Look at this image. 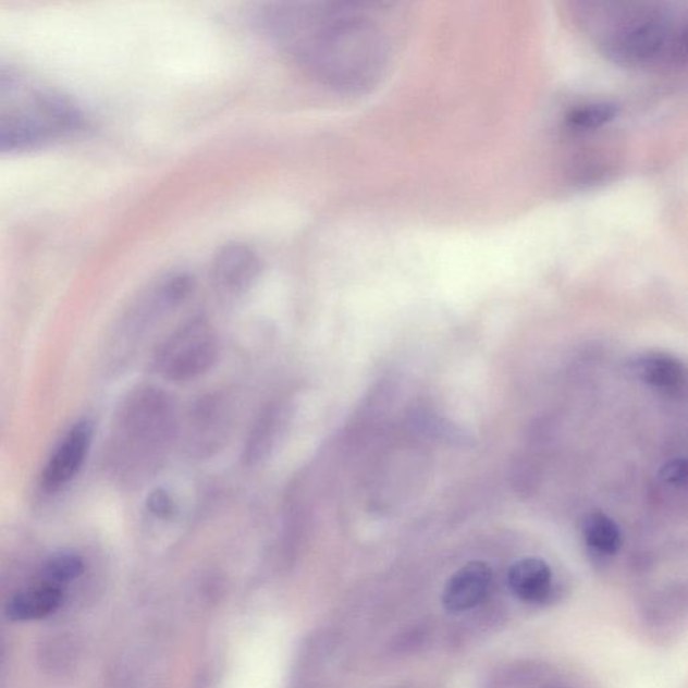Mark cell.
Returning a JSON list of instances; mask_svg holds the SVG:
<instances>
[{
  "label": "cell",
  "instance_id": "10",
  "mask_svg": "<svg viewBox=\"0 0 688 688\" xmlns=\"http://www.w3.org/2000/svg\"><path fill=\"white\" fill-rule=\"evenodd\" d=\"M630 372L646 385L663 394L678 397L686 390V366L669 353L640 354L630 363Z\"/></svg>",
  "mask_w": 688,
  "mask_h": 688
},
{
  "label": "cell",
  "instance_id": "18",
  "mask_svg": "<svg viewBox=\"0 0 688 688\" xmlns=\"http://www.w3.org/2000/svg\"><path fill=\"white\" fill-rule=\"evenodd\" d=\"M664 483L674 487H684L687 483V463L684 458L673 460L662 468L661 472Z\"/></svg>",
  "mask_w": 688,
  "mask_h": 688
},
{
  "label": "cell",
  "instance_id": "2",
  "mask_svg": "<svg viewBox=\"0 0 688 688\" xmlns=\"http://www.w3.org/2000/svg\"><path fill=\"white\" fill-rule=\"evenodd\" d=\"M601 53L622 65L685 62L687 22L659 3H599L581 11Z\"/></svg>",
  "mask_w": 688,
  "mask_h": 688
},
{
  "label": "cell",
  "instance_id": "1",
  "mask_svg": "<svg viewBox=\"0 0 688 688\" xmlns=\"http://www.w3.org/2000/svg\"><path fill=\"white\" fill-rule=\"evenodd\" d=\"M269 21L273 36L327 88L360 95L385 76L389 39L360 5L285 4Z\"/></svg>",
  "mask_w": 688,
  "mask_h": 688
},
{
  "label": "cell",
  "instance_id": "9",
  "mask_svg": "<svg viewBox=\"0 0 688 688\" xmlns=\"http://www.w3.org/2000/svg\"><path fill=\"white\" fill-rule=\"evenodd\" d=\"M303 490V481L297 479L288 487L284 496L280 554L285 566L294 565L299 557L311 524V512Z\"/></svg>",
  "mask_w": 688,
  "mask_h": 688
},
{
  "label": "cell",
  "instance_id": "13",
  "mask_svg": "<svg viewBox=\"0 0 688 688\" xmlns=\"http://www.w3.org/2000/svg\"><path fill=\"white\" fill-rule=\"evenodd\" d=\"M229 409L225 398L220 394L206 395L198 401L192 413V427L194 438L197 440L195 446L200 449H211L218 445L223 432L228 428Z\"/></svg>",
  "mask_w": 688,
  "mask_h": 688
},
{
  "label": "cell",
  "instance_id": "14",
  "mask_svg": "<svg viewBox=\"0 0 688 688\" xmlns=\"http://www.w3.org/2000/svg\"><path fill=\"white\" fill-rule=\"evenodd\" d=\"M582 536L595 553L613 555L622 548V531L615 520L604 513H590L582 519Z\"/></svg>",
  "mask_w": 688,
  "mask_h": 688
},
{
  "label": "cell",
  "instance_id": "7",
  "mask_svg": "<svg viewBox=\"0 0 688 688\" xmlns=\"http://www.w3.org/2000/svg\"><path fill=\"white\" fill-rule=\"evenodd\" d=\"M292 420V408L288 401L277 400L267 404L257 416L246 439L243 453L246 466L255 467L272 456L274 449L284 438Z\"/></svg>",
  "mask_w": 688,
  "mask_h": 688
},
{
  "label": "cell",
  "instance_id": "17",
  "mask_svg": "<svg viewBox=\"0 0 688 688\" xmlns=\"http://www.w3.org/2000/svg\"><path fill=\"white\" fill-rule=\"evenodd\" d=\"M147 508L157 518L168 519L175 513L174 499L164 489L153 490L147 497Z\"/></svg>",
  "mask_w": 688,
  "mask_h": 688
},
{
  "label": "cell",
  "instance_id": "12",
  "mask_svg": "<svg viewBox=\"0 0 688 688\" xmlns=\"http://www.w3.org/2000/svg\"><path fill=\"white\" fill-rule=\"evenodd\" d=\"M64 601L61 588L38 585L15 594L5 606V616L14 623L42 621L60 610Z\"/></svg>",
  "mask_w": 688,
  "mask_h": 688
},
{
  "label": "cell",
  "instance_id": "3",
  "mask_svg": "<svg viewBox=\"0 0 688 688\" xmlns=\"http://www.w3.org/2000/svg\"><path fill=\"white\" fill-rule=\"evenodd\" d=\"M220 354L214 331L208 320H188L164 342L158 366L170 381H191L213 367Z\"/></svg>",
  "mask_w": 688,
  "mask_h": 688
},
{
  "label": "cell",
  "instance_id": "15",
  "mask_svg": "<svg viewBox=\"0 0 688 688\" xmlns=\"http://www.w3.org/2000/svg\"><path fill=\"white\" fill-rule=\"evenodd\" d=\"M85 570V564L79 555L74 553H59L51 555L41 569V580L50 587L61 588L76 581Z\"/></svg>",
  "mask_w": 688,
  "mask_h": 688
},
{
  "label": "cell",
  "instance_id": "8",
  "mask_svg": "<svg viewBox=\"0 0 688 688\" xmlns=\"http://www.w3.org/2000/svg\"><path fill=\"white\" fill-rule=\"evenodd\" d=\"M492 569L483 561H471L464 565L446 581L443 590V605L451 613L474 610L490 594Z\"/></svg>",
  "mask_w": 688,
  "mask_h": 688
},
{
  "label": "cell",
  "instance_id": "4",
  "mask_svg": "<svg viewBox=\"0 0 688 688\" xmlns=\"http://www.w3.org/2000/svg\"><path fill=\"white\" fill-rule=\"evenodd\" d=\"M127 423L143 449L157 452L175 438L177 422L174 403L163 390L145 389L131 401Z\"/></svg>",
  "mask_w": 688,
  "mask_h": 688
},
{
  "label": "cell",
  "instance_id": "6",
  "mask_svg": "<svg viewBox=\"0 0 688 688\" xmlns=\"http://www.w3.org/2000/svg\"><path fill=\"white\" fill-rule=\"evenodd\" d=\"M94 432V422L89 420L74 423L46 464L41 479L45 491H59L76 478L88 455Z\"/></svg>",
  "mask_w": 688,
  "mask_h": 688
},
{
  "label": "cell",
  "instance_id": "11",
  "mask_svg": "<svg viewBox=\"0 0 688 688\" xmlns=\"http://www.w3.org/2000/svg\"><path fill=\"white\" fill-rule=\"evenodd\" d=\"M507 581L515 598L525 602H541L552 590L553 572L542 558H520L509 567Z\"/></svg>",
  "mask_w": 688,
  "mask_h": 688
},
{
  "label": "cell",
  "instance_id": "16",
  "mask_svg": "<svg viewBox=\"0 0 688 688\" xmlns=\"http://www.w3.org/2000/svg\"><path fill=\"white\" fill-rule=\"evenodd\" d=\"M618 108L610 102H589L570 109L566 124L577 131H592L604 127L617 116Z\"/></svg>",
  "mask_w": 688,
  "mask_h": 688
},
{
  "label": "cell",
  "instance_id": "5",
  "mask_svg": "<svg viewBox=\"0 0 688 688\" xmlns=\"http://www.w3.org/2000/svg\"><path fill=\"white\" fill-rule=\"evenodd\" d=\"M261 271V260L254 248L231 243L217 251L211 278L218 295L234 299L250 290Z\"/></svg>",
  "mask_w": 688,
  "mask_h": 688
}]
</instances>
